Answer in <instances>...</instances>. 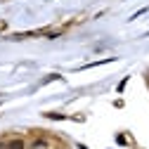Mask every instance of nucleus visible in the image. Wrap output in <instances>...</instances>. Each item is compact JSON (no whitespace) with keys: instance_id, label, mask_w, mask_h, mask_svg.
<instances>
[{"instance_id":"nucleus-2","label":"nucleus","mask_w":149,"mask_h":149,"mask_svg":"<svg viewBox=\"0 0 149 149\" xmlns=\"http://www.w3.org/2000/svg\"><path fill=\"white\" fill-rule=\"evenodd\" d=\"M29 149H47V140H45V137H36V140L29 144Z\"/></svg>"},{"instance_id":"nucleus-1","label":"nucleus","mask_w":149,"mask_h":149,"mask_svg":"<svg viewBox=\"0 0 149 149\" xmlns=\"http://www.w3.org/2000/svg\"><path fill=\"white\" fill-rule=\"evenodd\" d=\"M7 149H26V140H22V137H12V140L7 142Z\"/></svg>"}]
</instances>
